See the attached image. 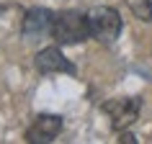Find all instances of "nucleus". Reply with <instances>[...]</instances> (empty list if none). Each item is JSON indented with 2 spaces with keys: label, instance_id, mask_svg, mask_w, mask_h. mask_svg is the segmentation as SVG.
I'll use <instances>...</instances> for the list:
<instances>
[{
  "label": "nucleus",
  "instance_id": "nucleus-8",
  "mask_svg": "<svg viewBox=\"0 0 152 144\" xmlns=\"http://www.w3.org/2000/svg\"><path fill=\"white\" fill-rule=\"evenodd\" d=\"M119 142L121 144H137V136L129 134V131H121V134H119Z\"/></svg>",
  "mask_w": 152,
  "mask_h": 144
},
{
  "label": "nucleus",
  "instance_id": "nucleus-2",
  "mask_svg": "<svg viewBox=\"0 0 152 144\" xmlns=\"http://www.w3.org/2000/svg\"><path fill=\"white\" fill-rule=\"evenodd\" d=\"M88 23H90V36L101 44H113L124 28L119 10L111 5H96L93 10H88Z\"/></svg>",
  "mask_w": 152,
  "mask_h": 144
},
{
  "label": "nucleus",
  "instance_id": "nucleus-4",
  "mask_svg": "<svg viewBox=\"0 0 152 144\" xmlns=\"http://www.w3.org/2000/svg\"><path fill=\"white\" fill-rule=\"evenodd\" d=\"M62 129H64L62 116H57V113H39L31 121V126L26 129L23 139L28 144H49L62 134Z\"/></svg>",
  "mask_w": 152,
  "mask_h": 144
},
{
  "label": "nucleus",
  "instance_id": "nucleus-3",
  "mask_svg": "<svg viewBox=\"0 0 152 144\" xmlns=\"http://www.w3.org/2000/svg\"><path fill=\"white\" fill-rule=\"evenodd\" d=\"M139 108H142V100L139 98H111L101 105V111L111 119V126L116 131H124L139 119Z\"/></svg>",
  "mask_w": 152,
  "mask_h": 144
},
{
  "label": "nucleus",
  "instance_id": "nucleus-1",
  "mask_svg": "<svg viewBox=\"0 0 152 144\" xmlns=\"http://www.w3.org/2000/svg\"><path fill=\"white\" fill-rule=\"evenodd\" d=\"M49 36L59 47H72V44H83V41L93 39L88 13H80V10H59V13H54L52 26H49Z\"/></svg>",
  "mask_w": 152,
  "mask_h": 144
},
{
  "label": "nucleus",
  "instance_id": "nucleus-5",
  "mask_svg": "<svg viewBox=\"0 0 152 144\" xmlns=\"http://www.w3.org/2000/svg\"><path fill=\"white\" fill-rule=\"evenodd\" d=\"M34 67L39 75H57V72H67V75H75V64L62 54L59 44L54 47H44L36 52L34 57Z\"/></svg>",
  "mask_w": 152,
  "mask_h": 144
},
{
  "label": "nucleus",
  "instance_id": "nucleus-7",
  "mask_svg": "<svg viewBox=\"0 0 152 144\" xmlns=\"http://www.w3.org/2000/svg\"><path fill=\"white\" fill-rule=\"evenodd\" d=\"M126 5L139 21L152 23V0H126Z\"/></svg>",
  "mask_w": 152,
  "mask_h": 144
},
{
  "label": "nucleus",
  "instance_id": "nucleus-6",
  "mask_svg": "<svg viewBox=\"0 0 152 144\" xmlns=\"http://www.w3.org/2000/svg\"><path fill=\"white\" fill-rule=\"evenodd\" d=\"M52 18H54V13H52L49 8L34 5V8L26 10L23 21H21V31H23L26 39L41 36V33H47V31H49V26H52Z\"/></svg>",
  "mask_w": 152,
  "mask_h": 144
}]
</instances>
